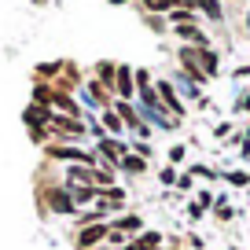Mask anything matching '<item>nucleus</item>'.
Segmentation results:
<instances>
[{
    "instance_id": "f257e3e1",
    "label": "nucleus",
    "mask_w": 250,
    "mask_h": 250,
    "mask_svg": "<svg viewBox=\"0 0 250 250\" xmlns=\"http://www.w3.org/2000/svg\"><path fill=\"white\" fill-rule=\"evenodd\" d=\"M180 62L199 66L206 78H213V74L221 70V66H217V52H210V48H191V44H184V48H180Z\"/></svg>"
},
{
    "instance_id": "f03ea898",
    "label": "nucleus",
    "mask_w": 250,
    "mask_h": 250,
    "mask_svg": "<svg viewBox=\"0 0 250 250\" xmlns=\"http://www.w3.org/2000/svg\"><path fill=\"white\" fill-rule=\"evenodd\" d=\"M41 203H44V210H52V213H62V217H70L74 213V195H66V188H44L41 191Z\"/></svg>"
},
{
    "instance_id": "7ed1b4c3",
    "label": "nucleus",
    "mask_w": 250,
    "mask_h": 250,
    "mask_svg": "<svg viewBox=\"0 0 250 250\" xmlns=\"http://www.w3.org/2000/svg\"><path fill=\"white\" fill-rule=\"evenodd\" d=\"M125 155H129V147L122 140H114V136H103L100 140V162H107V169H118V162Z\"/></svg>"
},
{
    "instance_id": "20e7f679",
    "label": "nucleus",
    "mask_w": 250,
    "mask_h": 250,
    "mask_svg": "<svg viewBox=\"0 0 250 250\" xmlns=\"http://www.w3.org/2000/svg\"><path fill=\"white\" fill-rule=\"evenodd\" d=\"M107 225H88V228H78V239H74V247L78 250H92L100 247V243H107Z\"/></svg>"
},
{
    "instance_id": "39448f33",
    "label": "nucleus",
    "mask_w": 250,
    "mask_h": 250,
    "mask_svg": "<svg viewBox=\"0 0 250 250\" xmlns=\"http://www.w3.org/2000/svg\"><path fill=\"white\" fill-rule=\"evenodd\" d=\"M158 103L169 107V118H184V103H180L177 88H173L169 81H158Z\"/></svg>"
},
{
    "instance_id": "423d86ee",
    "label": "nucleus",
    "mask_w": 250,
    "mask_h": 250,
    "mask_svg": "<svg viewBox=\"0 0 250 250\" xmlns=\"http://www.w3.org/2000/svg\"><path fill=\"white\" fill-rule=\"evenodd\" d=\"M114 92L122 96L125 103L136 96V74L129 70V66H118V74H114Z\"/></svg>"
},
{
    "instance_id": "0eeeda50",
    "label": "nucleus",
    "mask_w": 250,
    "mask_h": 250,
    "mask_svg": "<svg viewBox=\"0 0 250 250\" xmlns=\"http://www.w3.org/2000/svg\"><path fill=\"white\" fill-rule=\"evenodd\" d=\"M173 33H177L180 41H188V44H191V48H210V37H206V33L199 30L195 22H191V26H177V30H173Z\"/></svg>"
},
{
    "instance_id": "6e6552de",
    "label": "nucleus",
    "mask_w": 250,
    "mask_h": 250,
    "mask_svg": "<svg viewBox=\"0 0 250 250\" xmlns=\"http://www.w3.org/2000/svg\"><path fill=\"white\" fill-rule=\"evenodd\" d=\"M125 250H162V235L158 232H140L133 243H125Z\"/></svg>"
},
{
    "instance_id": "1a4fd4ad",
    "label": "nucleus",
    "mask_w": 250,
    "mask_h": 250,
    "mask_svg": "<svg viewBox=\"0 0 250 250\" xmlns=\"http://www.w3.org/2000/svg\"><path fill=\"white\" fill-rule=\"evenodd\" d=\"M22 122L30 125V129H41V125L52 122V110H48V107H33V103H30V107L22 110Z\"/></svg>"
},
{
    "instance_id": "9d476101",
    "label": "nucleus",
    "mask_w": 250,
    "mask_h": 250,
    "mask_svg": "<svg viewBox=\"0 0 250 250\" xmlns=\"http://www.w3.org/2000/svg\"><path fill=\"white\" fill-rule=\"evenodd\" d=\"M52 96H55V85H48V81H33V107H48V110H52Z\"/></svg>"
},
{
    "instance_id": "9b49d317",
    "label": "nucleus",
    "mask_w": 250,
    "mask_h": 250,
    "mask_svg": "<svg viewBox=\"0 0 250 250\" xmlns=\"http://www.w3.org/2000/svg\"><path fill=\"white\" fill-rule=\"evenodd\" d=\"M85 92H88V100H92V103H96V107H100V110H110V96H107L110 88H103V85H100V81H96V78L88 81V88H85Z\"/></svg>"
},
{
    "instance_id": "f8f14e48",
    "label": "nucleus",
    "mask_w": 250,
    "mask_h": 250,
    "mask_svg": "<svg viewBox=\"0 0 250 250\" xmlns=\"http://www.w3.org/2000/svg\"><path fill=\"white\" fill-rule=\"evenodd\" d=\"M114 74H118V66H114L110 59L96 62V81H100L103 88H110V92H114Z\"/></svg>"
},
{
    "instance_id": "ddd939ff",
    "label": "nucleus",
    "mask_w": 250,
    "mask_h": 250,
    "mask_svg": "<svg viewBox=\"0 0 250 250\" xmlns=\"http://www.w3.org/2000/svg\"><path fill=\"white\" fill-rule=\"evenodd\" d=\"M103 129H107V136H114V140H118V136H122V129H125V122L114 114V110H103Z\"/></svg>"
},
{
    "instance_id": "4468645a",
    "label": "nucleus",
    "mask_w": 250,
    "mask_h": 250,
    "mask_svg": "<svg viewBox=\"0 0 250 250\" xmlns=\"http://www.w3.org/2000/svg\"><path fill=\"white\" fill-rule=\"evenodd\" d=\"M118 169H122V173H144V169H147V162H144L140 155H125L122 162H118Z\"/></svg>"
},
{
    "instance_id": "2eb2a0df",
    "label": "nucleus",
    "mask_w": 250,
    "mask_h": 250,
    "mask_svg": "<svg viewBox=\"0 0 250 250\" xmlns=\"http://www.w3.org/2000/svg\"><path fill=\"white\" fill-rule=\"evenodd\" d=\"M140 8L147 11V15H169L173 4H169V0H140Z\"/></svg>"
},
{
    "instance_id": "dca6fc26",
    "label": "nucleus",
    "mask_w": 250,
    "mask_h": 250,
    "mask_svg": "<svg viewBox=\"0 0 250 250\" xmlns=\"http://www.w3.org/2000/svg\"><path fill=\"white\" fill-rule=\"evenodd\" d=\"M114 228H122V232H136V228H140V217H136V213H125V217L114 221Z\"/></svg>"
},
{
    "instance_id": "f3484780",
    "label": "nucleus",
    "mask_w": 250,
    "mask_h": 250,
    "mask_svg": "<svg viewBox=\"0 0 250 250\" xmlns=\"http://www.w3.org/2000/svg\"><path fill=\"white\" fill-rule=\"evenodd\" d=\"M199 11H206V15L213 19V22H221V19H225V11H221V4H217V0H203V8H199Z\"/></svg>"
},
{
    "instance_id": "a211bd4d",
    "label": "nucleus",
    "mask_w": 250,
    "mask_h": 250,
    "mask_svg": "<svg viewBox=\"0 0 250 250\" xmlns=\"http://www.w3.org/2000/svg\"><path fill=\"white\" fill-rule=\"evenodd\" d=\"M228 184H232V188H247V184H250V173H247V169L228 173Z\"/></svg>"
},
{
    "instance_id": "6ab92c4d",
    "label": "nucleus",
    "mask_w": 250,
    "mask_h": 250,
    "mask_svg": "<svg viewBox=\"0 0 250 250\" xmlns=\"http://www.w3.org/2000/svg\"><path fill=\"white\" fill-rule=\"evenodd\" d=\"M48 136H52V129H48V125H41V129H30V140H33V144H44V147H48Z\"/></svg>"
},
{
    "instance_id": "aec40b11",
    "label": "nucleus",
    "mask_w": 250,
    "mask_h": 250,
    "mask_svg": "<svg viewBox=\"0 0 250 250\" xmlns=\"http://www.w3.org/2000/svg\"><path fill=\"white\" fill-rule=\"evenodd\" d=\"M88 199H96V188H85V184H81L78 191H74V203H88Z\"/></svg>"
},
{
    "instance_id": "412c9836",
    "label": "nucleus",
    "mask_w": 250,
    "mask_h": 250,
    "mask_svg": "<svg viewBox=\"0 0 250 250\" xmlns=\"http://www.w3.org/2000/svg\"><path fill=\"white\" fill-rule=\"evenodd\" d=\"M133 155H140L144 162H147V158L155 155V151H151V144H144V140H140V144H136V147H133Z\"/></svg>"
},
{
    "instance_id": "4be33fe9",
    "label": "nucleus",
    "mask_w": 250,
    "mask_h": 250,
    "mask_svg": "<svg viewBox=\"0 0 250 250\" xmlns=\"http://www.w3.org/2000/svg\"><path fill=\"white\" fill-rule=\"evenodd\" d=\"M158 180H162V184H177V173H173V169H169V166H166V169H162V173H158Z\"/></svg>"
},
{
    "instance_id": "5701e85b",
    "label": "nucleus",
    "mask_w": 250,
    "mask_h": 250,
    "mask_svg": "<svg viewBox=\"0 0 250 250\" xmlns=\"http://www.w3.org/2000/svg\"><path fill=\"white\" fill-rule=\"evenodd\" d=\"M203 213H206V210H203V206H199V203H191V206H188V217H191V221H199V217H203Z\"/></svg>"
},
{
    "instance_id": "b1692460",
    "label": "nucleus",
    "mask_w": 250,
    "mask_h": 250,
    "mask_svg": "<svg viewBox=\"0 0 250 250\" xmlns=\"http://www.w3.org/2000/svg\"><path fill=\"white\" fill-rule=\"evenodd\" d=\"M184 158V144H177V147H169V162H180Z\"/></svg>"
},
{
    "instance_id": "393cba45",
    "label": "nucleus",
    "mask_w": 250,
    "mask_h": 250,
    "mask_svg": "<svg viewBox=\"0 0 250 250\" xmlns=\"http://www.w3.org/2000/svg\"><path fill=\"white\" fill-rule=\"evenodd\" d=\"M239 110H250V96H247V100H239Z\"/></svg>"
},
{
    "instance_id": "a878e982",
    "label": "nucleus",
    "mask_w": 250,
    "mask_h": 250,
    "mask_svg": "<svg viewBox=\"0 0 250 250\" xmlns=\"http://www.w3.org/2000/svg\"><path fill=\"white\" fill-rule=\"evenodd\" d=\"M110 4H129V0H110Z\"/></svg>"
}]
</instances>
